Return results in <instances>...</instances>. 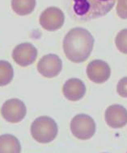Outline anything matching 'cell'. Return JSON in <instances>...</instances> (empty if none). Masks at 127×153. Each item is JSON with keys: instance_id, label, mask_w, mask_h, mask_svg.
Returning a JSON list of instances; mask_svg holds the SVG:
<instances>
[{"instance_id": "obj_1", "label": "cell", "mask_w": 127, "mask_h": 153, "mask_svg": "<svg viewBox=\"0 0 127 153\" xmlns=\"http://www.w3.org/2000/svg\"><path fill=\"white\" fill-rule=\"evenodd\" d=\"M94 47V37L83 27L70 30L64 37L63 51L66 58L74 63H82L88 59Z\"/></svg>"}, {"instance_id": "obj_2", "label": "cell", "mask_w": 127, "mask_h": 153, "mask_svg": "<svg viewBox=\"0 0 127 153\" xmlns=\"http://www.w3.org/2000/svg\"><path fill=\"white\" fill-rule=\"evenodd\" d=\"M71 11L79 20L88 21L101 18L113 8L116 0H70Z\"/></svg>"}, {"instance_id": "obj_3", "label": "cell", "mask_w": 127, "mask_h": 153, "mask_svg": "<svg viewBox=\"0 0 127 153\" xmlns=\"http://www.w3.org/2000/svg\"><path fill=\"white\" fill-rule=\"evenodd\" d=\"M58 128L56 122L49 116H41L31 125V135L37 142L48 143L52 142L58 135Z\"/></svg>"}, {"instance_id": "obj_4", "label": "cell", "mask_w": 127, "mask_h": 153, "mask_svg": "<svg viewBox=\"0 0 127 153\" xmlns=\"http://www.w3.org/2000/svg\"><path fill=\"white\" fill-rule=\"evenodd\" d=\"M71 131L74 137L81 140H89L95 135L94 119L85 114H77L71 122Z\"/></svg>"}, {"instance_id": "obj_5", "label": "cell", "mask_w": 127, "mask_h": 153, "mask_svg": "<svg viewBox=\"0 0 127 153\" xmlns=\"http://www.w3.org/2000/svg\"><path fill=\"white\" fill-rule=\"evenodd\" d=\"M0 112L6 121L17 123L26 116L27 109L23 101L18 98H11L3 103Z\"/></svg>"}, {"instance_id": "obj_6", "label": "cell", "mask_w": 127, "mask_h": 153, "mask_svg": "<svg viewBox=\"0 0 127 153\" xmlns=\"http://www.w3.org/2000/svg\"><path fill=\"white\" fill-rule=\"evenodd\" d=\"M62 69V62L56 54L43 56L37 63V70L43 76L53 78L60 74Z\"/></svg>"}, {"instance_id": "obj_7", "label": "cell", "mask_w": 127, "mask_h": 153, "mask_svg": "<svg viewBox=\"0 0 127 153\" xmlns=\"http://www.w3.org/2000/svg\"><path fill=\"white\" fill-rule=\"evenodd\" d=\"M37 57V49L31 43H21L12 52V58L17 65L27 67L32 65Z\"/></svg>"}, {"instance_id": "obj_8", "label": "cell", "mask_w": 127, "mask_h": 153, "mask_svg": "<svg viewBox=\"0 0 127 153\" xmlns=\"http://www.w3.org/2000/svg\"><path fill=\"white\" fill-rule=\"evenodd\" d=\"M64 14L57 7H49L43 11L39 22L43 28L49 32H53L61 28L64 24Z\"/></svg>"}, {"instance_id": "obj_9", "label": "cell", "mask_w": 127, "mask_h": 153, "mask_svg": "<svg viewBox=\"0 0 127 153\" xmlns=\"http://www.w3.org/2000/svg\"><path fill=\"white\" fill-rule=\"evenodd\" d=\"M87 75L92 82L102 84L107 82L111 75V69L109 64L101 60H94L88 64Z\"/></svg>"}, {"instance_id": "obj_10", "label": "cell", "mask_w": 127, "mask_h": 153, "mask_svg": "<svg viewBox=\"0 0 127 153\" xmlns=\"http://www.w3.org/2000/svg\"><path fill=\"white\" fill-rule=\"evenodd\" d=\"M104 119L112 128H122L127 124V110L122 105H111L106 109Z\"/></svg>"}, {"instance_id": "obj_11", "label": "cell", "mask_w": 127, "mask_h": 153, "mask_svg": "<svg viewBox=\"0 0 127 153\" xmlns=\"http://www.w3.org/2000/svg\"><path fill=\"white\" fill-rule=\"evenodd\" d=\"M62 93L64 97L70 101H79L84 97L86 94V86L81 80L78 78H71L63 85Z\"/></svg>"}, {"instance_id": "obj_12", "label": "cell", "mask_w": 127, "mask_h": 153, "mask_svg": "<svg viewBox=\"0 0 127 153\" xmlns=\"http://www.w3.org/2000/svg\"><path fill=\"white\" fill-rule=\"evenodd\" d=\"M21 145L16 136L10 134L0 135V153H20Z\"/></svg>"}, {"instance_id": "obj_13", "label": "cell", "mask_w": 127, "mask_h": 153, "mask_svg": "<svg viewBox=\"0 0 127 153\" xmlns=\"http://www.w3.org/2000/svg\"><path fill=\"white\" fill-rule=\"evenodd\" d=\"M36 6V0H12L11 7L19 16H27L32 13Z\"/></svg>"}, {"instance_id": "obj_14", "label": "cell", "mask_w": 127, "mask_h": 153, "mask_svg": "<svg viewBox=\"0 0 127 153\" xmlns=\"http://www.w3.org/2000/svg\"><path fill=\"white\" fill-rule=\"evenodd\" d=\"M13 76L12 65L7 61H0V86L9 84L13 79Z\"/></svg>"}, {"instance_id": "obj_15", "label": "cell", "mask_w": 127, "mask_h": 153, "mask_svg": "<svg viewBox=\"0 0 127 153\" xmlns=\"http://www.w3.org/2000/svg\"><path fill=\"white\" fill-rule=\"evenodd\" d=\"M115 44L121 53L127 54V28L122 30L117 33L115 38Z\"/></svg>"}, {"instance_id": "obj_16", "label": "cell", "mask_w": 127, "mask_h": 153, "mask_svg": "<svg viewBox=\"0 0 127 153\" xmlns=\"http://www.w3.org/2000/svg\"><path fill=\"white\" fill-rule=\"evenodd\" d=\"M116 92L121 97L127 98V76H125L118 82L116 85Z\"/></svg>"}, {"instance_id": "obj_17", "label": "cell", "mask_w": 127, "mask_h": 153, "mask_svg": "<svg viewBox=\"0 0 127 153\" xmlns=\"http://www.w3.org/2000/svg\"><path fill=\"white\" fill-rule=\"evenodd\" d=\"M117 14L122 19H127V0H118Z\"/></svg>"}]
</instances>
